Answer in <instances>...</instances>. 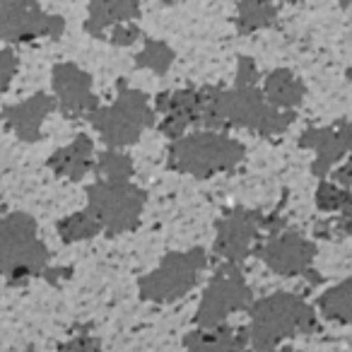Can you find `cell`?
<instances>
[{"mask_svg": "<svg viewBox=\"0 0 352 352\" xmlns=\"http://www.w3.org/2000/svg\"><path fill=\"white\" fill-rule=\"evenodd\" d=\"M316 201L323 210H345L347 212V206H350L347 191H340L336 184H328V182H323L321 186H318Z\"/></svg>", "mask_w": 352, "mask_h": 352, "instance_id": "25", "label": "cell"}, {"mask_svg": "<svg viewBox=\"0 0 352 352\" xmlns=\"http://www.w3.org/2000/svg\"><path fill=\"white\" fill-rule=\"evenodd\" d=\"M285 3H299V0H285Z\"/></svg>", "mask_w": 352, "mask_h": 352, "instance_id": "32", "label": "cell"}, {"mask_svg": "<svg viewBox=\"0 0 352 352\" xmlns=\"http://www.w3.org/2000/svg\"><path fill=\"white\" fill-rule=\"evenodd\" d=\"M157 109L164 113V121L160 123L162 131L176 140L193 121H201V92L179 89V92L160 94Z\"/></svg>", "mask_w": 352, "mask_h": 352, "instance_id": "13", "label": "cell"}, {"mask_svg": "<svg viewBox=\"0 0 352 352\" xmlns=\"http://www.w3.org/2000/svg\"><path fill=\"white\" fill-rule=\"evenodd\" d=\"M140 17V0H89V17L85 30L92 36H102L111 25H123Z\"/></svg>", "mask_w": 352, "mask_h": 352, "instance_id": "16", "label": "cell"}, {"mask_svg": "<svg viewBox=\"0 0 352 352\" xmlns=\"http://www.w3.org/2000/svg\"><path fill=\"white\" fill-rule=\"evenodd\" d=\"M314 249L311 241H307L299 234H280L265 241V246L261 249V258L280 275H302L309 270L314 261Z\"/></svg>", "mask_w": 352, "mask_h": 352, "instance_id": "10", "label": "cell"}, {"mask_svg": "<svg viewBox=\"0 0 352 352\" xmlns=\"http://www.w3.org/2000/svg\"><path fill=\"white\" fill-rule=\"evenodd\" d=\"M244 345V336H236L227 328H203L201 333H191L186 338V347L191 352H239Z\"/></svg>", "mask_w": 352, "mask_h": 352, "instance_id": "19", "label": "cell"}, {"mask_svg": "<svg viewBox=\"0 0 352 352\" xmlns=\"http://www.w3.org/2000/svg\"><path fill=\"white\" fill-rule=\"evenodd\" d=\"M58 232H60V236L68 241H82V239L97 236L99 232H102V227L97 225V220H94L89 212H85V215H73V217H68V220H63Z\"/></svg>", "mask_w": 352, "mask_h": 352, "instance_id": "23", "label": "cell"}, {"mask_svg": "<svg viewBox=\"0 0 352 352\" xmlns=\"http://www.w3.org/2000/svg\"><path fill=\"white\" fill-rule=\"evenodd\" d=\"M51 169L60 176H68L70 182H80L92 166V142L87 135H78L73 145L58 150L49 160Z\"/></svg>", "mask_w": 352, "mask_h": 352, "instance_id": "17", "label": "cell"}, {"mask_svg": "<svg viewBox=\"0 0 352 352\" xmlns=\"http://www.w3.org/2000/svg\"><path fill=\"white\" fill-rule=\"evenodd\" d=\"M256 230H258V220L254 212L234 210L217 227L215 251H220L230 263H239L249 256L251 244L256 239Z\"/></svg>", "mask_w": 352, "mask_h": 352, "instance_id": "12", "label": "cell"}, {"mask_svg": "<svg viewBox=\"0 0 352 352\" xmlns=\"http://www.w3.org/2000/svg\"><path fill=\"white\" fill-rule=\"evenodd\" d=\"M278 20V8L273 0H239L236 3V27L241 34L273 27Z\"/></svg>", "mask_w": 352, "mask_h": 352, "instance_id": "20", "label": "cell"}, {"mask_svg": "<svg viewBox=\"0 0 352 352\" xmlns=\"http://www.w3.org/2000/svg\"><path fill=\"white\" fill-rule=\"evenodd\" d=\"M338 3H340L342 8H350V0H338Z\"/></svg>", "mask_w": 352, "mask_h": 352, "instance_id": "30", "label": "cell"}, {"mask_svg": "<svg viewBox=\"0 0 352 352\" xmlns=\"http://www.w3.org/2000/svg\"><path fill=\"white\" fill-rule=\"evenodd\" d=\"M87 116L111 147L135 142L142 135V131L155 121V113H152L145 94L126 87L121 89V94L111 107H97Z\"/></svg>", "mask_w": 352, "mask_h": 352, "instance_id": "4", "label": "cell"}, {"mask_svg": "<svg viewBox=\"0 0 352 352\" xmlns=\"http://www.w3.org/2000/svg\"><path fill=\"white\" fill-rule=\"evenodd\" d=\"M304 147L316 150V164H314V174L323 176L342 155L347 152V123L340 121L338 126L328 128H309L302 138H299Z\"/></svg>", "mask_w": 352, "mask_h": 352, "instance_id": "14", "label": "cell"}, {"mask_svg": "<svg viewBox=\"0 0 352 352\" xmlns=\"http://www.w3.org/2000/svg\"><path fill=\"white\" fill-rule=\"evenodd\" d=\"M321 311L336 321H350V283H342L338 287L328 289L321 299Z\"/></svg>", "mask_w": 352, "mask_h": 352, "instance_id": "22", "label": "cell"}, {"mask_svg": "<svg viewBox=\"0 0 352 352\" xmlns=\"http://www.w3.org/2000/svg\"><path fill=\"white\" fill-rule=\"evenodd\" d=\"M135 63L140 65V68H147L157 75H164L166 70L171 68V63H174V51H171V46L164 44V41L147 39L145 49L138 54Z\"/></svg>", "mask_w": 352, "mask_h": 352, "instance_id": "21", "label": "cell"}, {"mask_svg": "<svg viewBox=\"0 0 352 352\" xmlns=\"http://www.w3.org/2000/svg\"><path fill=\"white\" fill-rule=\"evenodd\" d=\"M258 80V70H256V63L249 58V56H241L239 65H236V87H251Z\"/></svg>", "mask_w": 352, "mask_h": 352, "instance_id": "27", "label": "cell"}, {"mask_svg": "<svg viewBox=\"0 0 352 352\" xmlns=\"http://www.w3.org/2000/svg\"><path fill=\"white\" fill-rule=\"evenodd\" d=\"M63 30V17L46 15L36 0H0V41L17 44L36 36L58 39Z\"/></svg>", "mask_w": 352, "mask_h": 352, "instance_id": "8", "label": "cell"}, {"mask_svg": "<svg viewBox=\"0 0 352 352\" xmlns=\"http://www.w3.org/2000/svg\"><path fill=\"white\" fill-rule=\"evenodd\" d=\"M140 36H142V32L138 30L135 25L123 22V25H118L116 30L111 32V44L113 46H131V44H135Z\"/></svg>", "mask_w": 352, "mask_h": 352, "instance_id": "28", "label": "cell"}, {"mask_svg": "<svg viewBox=\"0 0 352 352\" xmlns=\"http://www.w3.org/2000/svg\"><path fill=\"white\" fill-rule=\"evenodd\" d=\"M251 342L258 352L273 350L283 338L309 333L316 328L314 309L292 294H270L251 309Z\"/></svg>", "mask_w": 352, "mask_h": 352, "instance_id": "2", "label": "cell"}, {"mask_svg": "<svg viewBox=\"0 0 352 352\" xmlns=\"http://www.w3.org/2000/svg\"><path fill=\"white\" fill-rule=\"evenodd\" d=\"M251 304V292L244 278L236 268H225L215 275L210 287L203 294L201 309H198V326L217 328L232 311H239Z\"/></svg>", "mask_w": 352, "mask_h": 352, "instance_id": "9", "label": "cell"}, {"mask_svg": "<svg viewBox=\"0 0 352 352\" xmlns=\"http://www.w3.org/2000/svg\"><path fill=\"white\" fill-rule=\"evenodd\" d=\"M206 265V254L201 249L188 254H169L162 265L140 280V292L152 302H174L184 297L196 285L198 270Z\"/></svg>", "mask_w": 352, "mask_h": 352, "instance_id": "7", "label": "cell"}, {"mask_svg": "<svg viewBox=\"0 0 352 352\" xmlns=\"http://www.w3.org/2000/svg\"><path fill=\"white\" fill-rule=\"evenodd\" d=\"M87 212L97 220L102 230L111 234L133 230L145 206V193L131 182H97L87 188Z\"/></svg>", "mask_w": 352, "mask_h": 352, "instance_id": "6", "label": "cell"}, {"mask_svg": "<svg viewBox=\"0 0 352 352\" xmlns=\"http://www.w3.org/2000/svg\"><path fill=\"white\" fill-rule=\"evenodd\" d=\"M241 160H244V147L220 133H196L191 138H176L169 150L171 166L198 179L232 169Z\"/></svg>", "mask_w": 352, "mask_h": 352, "instance_id": "3", "label": "cell"}, {"mask_svg": "<svg viewBox=\"0 0 352 352\" xmlns=\"http://www.w3.org/2000/svg\"><path fill=\"white\" fill-rule=\"evenodd\" d=\"M56 109V99L49 94H34V97L25 99V102L8 107L3 111V118L8 121V126L27 142H34L41 133V123Z\"/></svg>", "mask_w": 352, "mask_h": 352, "instance_id": "15", "label": "cell"}, {"mask_svg": "<svg viewBox=\"0 0 352 352\" xmlns=\"http://www.w3.org/2000/svg\"><path fill=\"white\" fill-rule=\"evenodd\" d=\"M307 87L299 78H294L292 70H273L265 80V102L275 109H294L302 104Z\"/></svg>", "mask_w": 352, "mask_h": 352, "instance_id": "18", "label": "cell"}, {"mask_svg": "<svg viewBox=\"0 0 352 352\" xmlns=\"http://www.w3.org/2000/svg\"><path fill=\"white\" fill-rule=\"evenodd\" d=\"M17 65H20V60H17L15 51L0 49V92H6L10 87L12 78L17 73Z\"/></svg>", "mask_w": 352, "mask_h": 352, "instance_id": "26", "label": "cell"}, {"mask_svg": "<svg viewBox=\"0 0 352 352\" xmlns=\"http://www.w3.org/2000/svg\"><path fill=\"white\" fill-rule=\"evenodd\" d=\"M60 352H102V350H99V347L94 345V340H89V338H78V340L68 342Z\"/></svg>", "mask_w": 352, "mask_h": 352, "instance_id": "29", "label": "cell"}, {"mask_svg": "<svg viewBox=\"0 0 352 352\" xmlns=\"http://www.w3.org/2000/svg\"><path fill=\"white\" fill-rule=\"evenodd\" d=\"M99 174L104 176V182H128L133 176V164L126 155L109 150L99 160Z\"/></svg>", "mask_w": 352, "mask_h": 352, "instance_id": "24", "label": "cell"}, {"mask_svg": "<svg viewBox=\"0 0 352 352\" xmlns=\"http://www.w3.org/2000/svg\"><path fill=\"white\" fill-rule=\"evenodd\" d=\"M46 246L36 239V225L30 215L0 220V273L30 278L46 265Z\"/></svg>", "mask_w": 352, "mask_h": 352, "instance_id": "5", "label": "cell"}, {"mask_svg": "<svg viewBox=\"0 0 352 352\" xmlns=\"http://www.w3.org/2000/svg\"><path fill=\"white\" fill-rule=\"evenodd\" d=\"M27 352H32V350H27Z\"/></svg>", "mask_w": 352, "mask_h": 352, "instance_id": "33", "label": "cell"}, {"mask_svg": "<svg viewBox=\"0 0 352 352\" xmlns=\"http://www.w3.org/2000/svg\"><path fill=\"white\" fill-rule=\"evenodd\" d=\"M292 118V111L270 107L254 85L234 89L208 87L201 92V121L210 128L241 126L258 133H280Z\"/></svg>", "mask_w": 352, "mask_h": 352, "instance_id": "1", "label": "cell"}, {"mask_svg": "<svg viewBox=\"0 0 352 352\" xmlns=\"http://www.w3.org/2000/svg\"><path fill=\"white\" fill-rule=\"evenodd\" d=\"M54 92L68 113H89L97 109L92 78L75 63H58L54 68Z\"/></svg>", "mask_w": 352, "mask_h": 352, "instance_id": "11", "label": "cell"}, {"mask_svg": "<svg viewBox=\"0 0 352 352\" xmlns=\"http://www.w3.org/2000/svg\"><path fill=\"white\" fill-rule=\"evenodd\" d=\"M265 352H292V350H265Z\"/></svg>", "mask_w": 352, "mask_h": 352, "instance_id": "31", "label": "cell"}]
</instances>
